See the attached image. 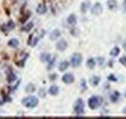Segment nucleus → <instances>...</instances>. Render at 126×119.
<instances>
[{
  "label": "nucleus",
  "instance_id": "nucleus-33",
  "mask_svg": "<svg viewBox=\"0 0 126 119\" xmlns=\"http://www.w3.org/2000/svg\"><path fill=\"white\" fill-rule=\"evenodd\" d=\"M125 97H126V91H125Z\"/></svg>",
  "mask_w": 126,
  "mask_h": 119
},
{
  "label": "nucleus",
  "instance_id": "nucleus-14",
  "mask_svg": "<svg viewBox=\"0 0 126 119\" xmlns=\"http://www.w3.org/2000/svg\"><path fill=\"white\" fill-rule=\"evenodd\" d=\"M89 5H90V2H89V1H85V2H83V3L81 4V6H80V11H81L82 13H85V12L88 10Z\"/></svg>",
  "mask_w": 126,
  "mask_h": 119
},
{
  "label": "nucleus",
  "instance_id": "nucleus-31",
  "mask_svg": "<svg viewBox=\"0 0 126 119\" xmlns=\"http://www.w3.org/2000/svg\"><path fill=\"white\" fill-rule=\"evenodd\" d=\"M123 46H124V48H125V49H126V43H125V44H124V45H123Z\"/></svg>",
  "mask_w": 126,
  "mask_h": 119
},
{
  "label": "nucleus",
  "instance_id": "nucleus-27",
  "mask_svg": "<svg viewBox=\"0 0 126 119\" xmlns=\"http://www.w3.org/2000/svg\"><path fill=\"white\" fill-rule=\"evenodd\" d=\"M98 62H99V64H100V66H102V65L104 64V58H102V57L98 58Z\"/></svg>",
  "mask_w": 126,
  "mask_h": 119
},
{
  "label": "nucleus",
  "instance_id": "nucleus-12",
  "mask_svg": "<svg viewBox=\"0 0 126 119\" xmlns=\"http://www.w3.org/2000/svg\"><path fill=\"white\" fill-rule=\"evenodd\" d=\"M58 87L56 86V85H52V86H50L49 87V89H48V93L50 94V95H52V96H55V95H57L58 94Z\"/></svg>",
  "mask_w": 126,
  "mask_h": 119
},
{
  "label": "nucleus",
  "instance_id": "nucleus-15",
  "mask_svg": "<svg viewBox=\"0 0 126 119\" xmlns=\"http://www.w3.org/2000/svg\"><path fill=\"white\" fill-rule=\"evenodd\" d=\"M108 7L110 10H113L117 7V2L116 0H108Z\"/></svg>",
  "mask_w": 126,
  "mask_h": 119
},
{
  "label": "nucleus",
  "instance_id": "nucleus-30",
  "mask_svg": "<svg viewBox=\"0 0 126 119\" xmlns=\"http://www.w3.org/2000/svg\"><path fill=\"white\" fill-rule=\"evenodd\" d=\"M122 112H123L124 114H126V106H125V107H124V108H123V110H122Z\"/></svg>",
  "mask_w": 126,
  "mask_h": 119
},
{
  "label": "nucleus",
  "instance_id": "nucleus-18",
  "mask_svg": "<svg viewBox=\"0 0 126 119\" xmlns=\"http://www.w3.org/2000/svg\"><path fill=\"white\" fill-rule=\"evenodd\" d=\"M41 60L43 62H48V61H50V55L47 53H43V54H41Z\"/></svg>",
  "mask_w": 126,
  "mask_h": 119
},
{
  "label": "nucleus",
  "instance_id": "nucleus-5",
  "mask_svg": "<svg viewBox=\"0 0 126 119\" xmlns=\"http://www.w3.org/2000/svg\"><path fill=\"white\" fill-rule=\"evenodd\" d=\"M102 12H103V7H102L101 3H96L91 8V13L94 15H100V14H102Z\"/></svg>",
  "mask_w": 126,
  "mask_h": 119
},
{
  "label": "nucleus",
  "instance_id": "nucleus-6",
  "mask_svg": "<svg viewBox=\"0 0 126 119\" xmlns=\"http://www.w3.org/2000/svg\"><path fill=\"white\" fill-rule=\"evenodd\" d=\"M43 35H40V36H37V33H35V34H33L30 36V38H29V40H28V44L31 45V46H34V45H36V44L38 43V41H39V39L42 37Z\"/></svg>",
  "mask_w": 126,
  "mask_h": 119
},
{
  "label": "nucleus",
  "instance_id": "nucleus-21",
  "mask_svg": "<svg viewBox=\"0 0 126 119\" xmlns=\"http://www.w3.org/2000/svg\"><path fill=\"white\" fill-rule=\"evenodd\" d=\"M118 54H119V48L117 46H115L114 48L111 49V51H110V55L111 56H117Z\"/></svg>",
  "mask_w": 126,
  "mask_h": 119
},
{
  "label": "nucleus",
  "instance_id": "nucleus-28",
  "mask_svg": "<svg viewBox=\"0 0 126 119\" xmlns=\"http://www.w3.org/2000/svg\"><path fill=\"white\" fill-rule=\"evenodd\" d=\"M55 77H56V74H51V75L49 76L50 79H55Z\"/></svg>",
  "mask_w": 126,
  "mask_h": 119
},
{
  "label": "nucleus",
  "instance_id": "nucleus-16",
  "mask_svg": "<svg viewBox=\"0 0 126 119\" xmlns=\"http://www.w3.org/2000/svg\"><path fill=\"white\" fill-rule=\"evenodd\" d=\"M99 81H100V77L99 76H92L91 78H90V83L93 85V86H96V85H98V83H99Z\"/></svg>",
  "mask_w": 126,
  "mask_h": 119
},
{
  "label": "nucleus",
  "instance_id": "nucleus-3",
  "mask_svg": "<svg viewBox=\"0 0 126 119\" xmlns=\"http://www.w3.org/2000/svg\"><path fill=\"white\" fill-rule=\"evenodd\" d=\"M74 109H75V112L77 113V115H82L84 113V104L81 99H79L76 102Z\"/></svg>",
  "mask_w": 126,
  "mask_h": 119
},
{
  "label": "nucleus",
  "instance_id": "nucleus-26",
  "mask_svg": "<svg viewBox=\"0 0 126 119\" xmlns=\"http://www.w3.org/2000/svg\"><path fill=\"white\" fill-rule=\"evenodd\" d=\"M120 63H121V64H123L124 66H126V57H122V58H120Z\"/></svg>",
  "mask_w": 126,
  "mask_h": 119
},
{
  "label": "nucleus",
  "instance_id": "nucleus-2",
  "mask_svg": "<svg viewBox=\"0 0 126 119\" xmlns=\"http://www.w3.org/2000/svg\"><path fill=\"white\" fill-rule=\"evenodd\" d=\"M102 104V98L93 96L88 100V105L91 109H96L97 107H99Z\"/></svg>",
  "mask_w": 126,
  "mask_h": 119
},
{
  "label": "nucleus",
  "instance_id": "nucleus-25",
  "mask_svg": "<svg viewBox=\"0 0 126 119\" xmlns=\"http://www.w3.org/2000/svg\"><path fill=\"white\" fill-rule=\"evenodd\" d=\"M16 76L15 75V74H12L8 76V81H9V82H13V81L16 80Z\"/></svg>",
  "mask_w": 126,
  "mask_h": 119
},
{
  "label": "nucleus",
  "instance_id": "nucleus-32",
  "mask_svg": "<svg viewBox=\"0 0 126 119\" xmlns=\"http://www.w3.org/2000/svg\"><path fill=\"white\" fill-rule=\"evenodd\" d=\"M124 6H126V0H124Z\"/></svg>",
  "mask_w": 126,
  "mask_h": 119
},
{
  "label": "nucleus",
  "instance_id": "nucleus-8",
  "mask_svg": "<svg viewBox=\"0 0 126 119\" xmlns=\"http://www.w3.org/2000/svg\"><path fill=\"white\" fill-rule=\"evenodd\" d=\"M56 48H57L58 50H60V51L65 50V49L67 48V43H66V41H64V40L59 41V42L57 43V45H56Z\"/></svg>",
  "mask_w": 126,
  "mask_h": 119
},
{
  "label": "nucleus",
  "instance_id": "nucleus-13",
  "mask_svg": "<svg viewBox=\"0 0 126 119\" xmlns=\"http://www.w3.org/2000/svg\"><path fill=\"white\" fill-rule=\"evenodd\" d=\"M68 67H69V62H67V61H63L61 62L60 64H59V71L60 72H64L65 70H67L68 69Z\"/></svg>",
  "mask_w": 126,
  "mask_h": 119
},
{
  "label": "nucleus",
  "instance_id": "nucleus-7",
  "mask_svg": "<svg viewBox=\"0 0 126 119\" xmlns=\"http://www.w3.org/2000/svg\"><path fill=\"white\" fill-rule=\"evenodd\" d=\"M62 80L65 82V83L70 84V83H72V82L74 81V75H73L72 74H64V75L62 76Z\"/></svg>",
  "mask_w": 126,
  "mask_h": 119
},
{
  "label": "nucleus",
  "instance_id": "nucleus-9",
  "mask_svg": "<svg viewBox=\"0 0 126 119\" xmlns=\"http://www.w3.org/2000/svg\"><path fill=\"white\" fill-rule=\"evenodd\" d=\"M36 12H37L38 14H40V15H43V14H45V13L47 12V7H46L44 4H40V5L37 7Z\"/></svg>",
  "mask_w": 126,
  "mask_h": 119
},
{
  "label": "nucleus",
  "instance_id": "nucleus-17",
  "mask_svg": "<svg viewBox=\"0 0 126 119\" xmlns=\"http://www.w3.org/2000/svg\"><path fill=\"white\" fill-rule=\"evenodd\" d=\"M8 45L11 47H16L18 45V41L16 39H11L9 42H8Z\"/></svg>",
  "mask_w": 126,
  "mask_h": 119
},
{
  "label": "nucleus",
  "instance_id": "nucleus-19",
  "mask_svg": "<svg viewBox=\"0 0 126 119\" xmlns=\"http://www.w3.org/2000/svg\"><path fill=\"white\" fill-rule=\"evenodd\" d=\"M86 65H87V67L88 68H90V69H93L95 67V60L93 58H90V59L87 60V62H86Z\"/></svg>",
  "mask_w": 126,
  "mask_h": 119
},
{
  "label": "nucleus",
  "instance_id": "nucleus-23",
  "mask_svg": "<svg viewBox=\"0 0 126 119\" xmlns=\"http://www.w3.org/2000/svg\"><path fill=\"white\" fill-rule=\"evenodd\" d=\"M25 90H26V92H34V90H35V86L30 83V84H28V85L26 86Z\"/></svg>",
  "mask_w": 126,
  "mask_h": 119
},
{
  "label": "nucleus",
  "instance_id": "nucleus-4",
  "mask_svg": "<svg viewBox=\"0 0 126 119\" xmlns=\"http://www.w3.org/2000/svg\"><path fill=\"white\" fill-rule=\"evenodd\" d=\"M80 63H81V55L79 53H74L71 56V64H72V66L77 68L80 65Z\"/></svg>",
  "mask_w": 126,
  "mask_h": 119
},
{
  "label": "nucleus",
  "instance_id": "nucleus-24",
  "mask_svg": "<svg viewBox=\"0 0 126 119\" xmlns=\"http://www.w3.org/2000/svg\"><path fill=\"white\" fill-rule=\"evenodd\" d=\"M7 28H8V30H12L15 28V23L11 20V21H9L8 22V24H7Z\"/></svg>",
  "mask_w": 126,
  "mask_h": 119
},
{
  "label": "nucleus",
  "instance_id": "nucleus-22",
  "mask_svg": "<svg viewBox=\"0 0 126 119\" xmlns=\"http://www.w3.org/2000/svg\"><path fill=\"white\" fill-rule=\"evenodd\" d=\"M118 97H119V93H118V92H114V93L110 96V101H111V102H116L117 99H118Z\"/></svg>",
  "mask_w": 126,
  "mask_h": 119
},
{
  "label": "nucleus",
  "instance_id": "nucleus-20",
  "mask_svg": "<svg viewBox=\"0 0 126 119\" xmlns=\"http://www.w3.org/2000/svg\"><path fill=\"white\" fill-rule=\"evenodd\" d=\"M33 26H34V23L30 21V22H28L24 27H23V31H26V32H28V31H30V30L33 28Z\"/></svg>",
  "mask_w": 126,
  "mask_h": 119
},
{
  "label": "nucleus",
  "instance_id": "nucleus-1",
  "mask_svg": "<svg viewBox=\"0 0 126 119\" xmlns=\"http://www.w3.org/2000/svg\"><path fill=\"white\" fill-rule=\"evenodd\" d=\"M38 99L34 96H30V97H27V98H24L22 100V104H24L26 107H29V108H32V107H35L37 104H38Z\"/></svg>",
  "mask_w": 126,
  "mask_h": 119
},
{
  "label": "nucleus",
  "instance_id": "nucleus-11",
  "mask_svg": "<svg viewBox=\"0 0 126 119\" xmlns=\"http://www.w3.org/2000/svg\"><path fill=\"white\" fill-rule=\"evenodd\" d=\"M59 36H60V31H59L58 29H54L51 33H50L49 38H50V40H56Z\"/></svg>",
  "mask_w": 126,
  "mask_h": 119
},
{
  "label": "nucleus",
  "instance_id": "nucleus-10",
  "mask_svg": "<svg viewBox=\"0 0 126 119\" xmlns=\"http://www.w3.org/2000/svg\"><path fill=\"white\" fill-rule=\"evenodd\" d=\"M67 22H68V24H70V25L76 24V22H77V17H76V15H74V14L69 15L68 18H67Z\"/></svg>",
  "mask_w": 126,
  "mask_h": 119
},
{
  "label": "nucleus",
  "instance_id": "nucleus-29",
  "mask_svg": "<svg viewBox=\"0 0 126 119\" xmlns=\"http://www.w3.org/2000/svg\"><path fill=\"white\" fill-rule=\"evenodd\" d=\"M109 78H110V80H115V77H113V76H110Z\"/></svg>",
  "mask_w": 126,
  "mask_h": 119
}]
</instances>
